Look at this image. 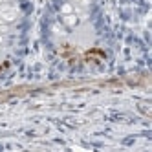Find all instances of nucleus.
Segmentation results:
<instances>
[{"mask_svg":"<svg viewBox=\"0 0 152 152\" xmlns=\"http://www.w3.org/2000/svg\"><path fill=\"white\" fill-rule=\"evenodd\" d=\"M61 11H62V15H70V13H73V6L72 4H64L61 7Z\"/></svg>","mask_w":152,"mask_h":152,"instance_id":"7ed1b4c3","label":"nucleus"},{"mask_svg":"<svg viewBox=\"0 0 152 152\" xmlns=\"http://www.w3.org/2000/svg\"><path fill=\"white\" fill-rule=\"evenodd\" d=\"M62 22H64V26H68V28H75L77 22H79V18L75 17L73 13H70V15H62Z\"/></svg>","mask_w":152,"mask_h":152,"instance_id":"f03ea898","label":"nucleus"},{"mask_svg":"<svg viewBox=\"0 0 152 152\" xmlns=\"http://www.w3.org/2000/svg\"><path fill=\"white\" fill-rule=\"evenodd\" d=\"M0 42H2V33H0Z\"/></svg>","mask_w":152,"mask_h":152,"instance_id":"20e7f679","label":"nucleus"},{"mask_svg":"<svg viewBox=\"0 0 152 152\" xmlns=\"http://www.w3.org/2000/svg\"><path fill=\"white\" fill-rule=\"evenodd\" d=\"M17 20V11L15 9H4L2 13H0V22H6V24H9V22H15Z\"/></svg>","mask_w":152,"mask_h":152,"instance_id":"f257e3e1","label":"nucleus"}]
</instances>
